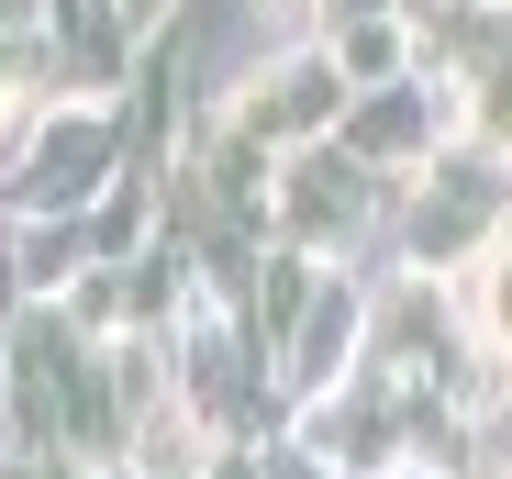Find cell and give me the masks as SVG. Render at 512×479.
<instances>
[{"label":"cell","instance_id":"obj_1","mask_svg":"<svg viewBox=\"0 0 512 479\" xmlns=\"http://www.w3.org/2000/svg\"><path fill=\"white\" fill-rule=\"evenodd\" d=\"M468 324H479V346L512 368V246H479V257H468Z\"/></svg>","mask_w":512,"mask_h":479}]
</instances>
